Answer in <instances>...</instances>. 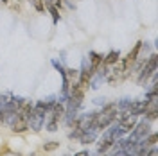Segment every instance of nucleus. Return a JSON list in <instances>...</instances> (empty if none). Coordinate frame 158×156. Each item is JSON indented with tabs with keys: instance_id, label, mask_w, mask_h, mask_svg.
<instances>
[{
	"instance_id": "nucleus-2",
	"label": "nucleus",
	"mask_w": 158,
	"mask_h": 156,
	"mask_svg": "<svg viewBox=\"0 0 158 156\" xmlns=\"http://www.w3.org/2000/svg\"><path fill=\"white\" fill-rule=\"evenodd\" d=\"M140 50H142V41H137V43H135V47H133V50H129V54L122 59V65H120L122 72H129V68L135 65V61L138 59Z\"/></svg>"
},
{
	"instance_id": "nucleus-11",
	"label": "nucleus",
	"mask_w": 158,
	"mask_h": 156,
	"mask_svg": "<svg viewBox=\"0 0 158 156\" xmlns=\"http://www.w3.org/2000/svg\"><path fill=\"white\" fill-rule=\"evenodd\" d=\"M32 4H34L36 11H40V13L45 11V0H32Z\"/></svg>"
},
{
	"instance_id": "nucleus-7",
	"label": "nucleus",
	"mask_w": 158,
	"mask_h": 156,
	"mask_svg": "<svg viewBox=\"0 0 158 156\" xmlns=\"http://www.w3.org/2000/svg\"><path fill=\"white\" fill-rule=\"evenodd\" d=\"M27 129H29V120H23V118L16 117L15 124H13V133H23Z\"/></svg>"
},
{
	"instance_id": "nucleus-8",
	"label": "nucleus",
	"mask_w": 158,
	"mask_h": 156,
	"mask_svg": "<svg viewBox=\"0 0 158 156\" xmlns=\"http://www.w3.org/2000/svg\"><path fill=\"white\" fill-rule=\"evenodd\" d=\"M148 135H149V124H148V122L140 124V126H138L137 129L133 131V137H135V138H138V140H140V138L144 140V138L148 137Z\"/></svg>"
},
{
	"instance_id": "nucleus-1",
	"label": "nucleus",
	"mask_w": 158,
	"mask_h": 156,
	"mask_svg": "<svg viewBox=\"0 0 158 156\" xmlns=\"http://www.w3.org/2000/svg\"><path fill=\"white\" fill-rule=\"evenodd\" d=\"M155 72H156V54H153V56L144 63V67L140 68V74H138V83H140V84L148 83L149 77H151Z\"/></svg>"
},
{
	"instance_id": "nucleus-6",
	"label": "nucleus",
	"mask_w": 158,
	"mask_h": 156,
	"mask_svg": "<svg viewBox=\"0 0 158 156\" xmlns=\"http://www.w3.org/2000/svg\"><path fill=\"white\" fill-rule=\"evenodd\" d=\"M115 146V135L113 133H108V135H104V138L101 140V144H99V153H106L108 149Z\"/></svg>"
},
{
	"instance_id": "nucleus-3",
	"label": "nucleus",
	"mask_w": 158,
	"mask_h": 156,
	"mask_svg": "<svg viewBox=\"0 0 158 156\" xmlns=\"http://www.w3.org/2000/svg\"><path fill=\"white\" fill-rule=\"evenodd\" d=\"M50 109H52V115H50V120H52V122H59V120L63 118V115L67 113V108L63 106L61 102H54Z\"/></svg>"
},
{
	"instance_id": "nucleus-10",
	"label": "nucleus",
	"mask_w": 158,
	"mask_h": 156,
	"mask_svg": "<svg viewBox=\"0 0 158 156\" xmlns=\"http://www.w3.org/2000/svg\"><path fill=\"white\" fill-rule=\"evenodd\" d=\"M117 109H118V106L115 104V102H110V104H106V106L102 108V115H106V117H111V118H117L115 115H117Z\"/></svg>"
},
{
	"instance_id": "nucleus-4",
	"label": "nucleus",
	"mask_w": 158,
	"mask_h": 156,
	"mask_svg": "<svg viewBox=\"0 0 158 156\" xmlns=\"http://www.w3.org/2000/svg\"><path fill=\"white\" fill-rule=\"evenodd\" d=\"M88 65H90V74L94 76V74L99 70V67L102 65V56H101V54H97V52H90Z\"/></svg>"
},
{
	"instance_id": "nucleus-14",
	"label": "nucleus",
	"mask_w": 158,
	"mask_h": 156,
	"mask_svg": "<svg viewBox=\"0 0 158 156\" xmlns=\"http://www.w3.org/2000/svg\"><path fill=\"white\" fill-rule=\"evenodd\" d=\"M74 156H88V151H81V153H77V154H74Z\"/></svg>"
},
{
	"instance_id": "nucleus-5",
	"label": "nucleus",
	"mask_w": 158,
	"mask_h": 156,
	"mask_svg": "<svg viewBox=\"0 0 158 156\" xmlns=\"http://www.w3.org/2000/svg\"><path fill=\"white\" fill-rule=\"evenodd\" d=\"M137 126V118H135V115H126L124 118H120L118 120V127L122 129V131H131L133 127Z\"/></svg>"
},
{
	"instance_id": "nucleus-13",
	"label": "nucleus",
	"mask_w": 158,
	"mask_h": 156,
	"mask_svg": "<svg viewBox=\"0 0 158 156\" xmlns=\"http://www.w3.org/2000/svg\"><path fill=\"white\" fill-rule=\"evenodd\" d=\"M47 129H49V131H56V129H58V122H52V120H49Z\"/></svg>"
},
{
	"instance_id": "nucleus-9",
	"label": "nucleus",
	"mask_w": 158,
	"mask_h": 156,
	"mask_svg": "<svg viewBox=\"0 0 158 156\" xmlns=\"http://www.w3.org/2000/svg\"><path fill=\"white\" fill-rule=\"evenodd\" d=\"M120 58V54H118V50H111L106 58H102V65L104 67H110V65H115Z\"/></svg>"
},
{
	"instance_id": "nucleus-15",
	"label": "nucleus",
	"mask_w": 158,
	"mask_h": 156,
	"mask_svg": "<svg viewBox=\"0 0 158 156\" xmlns=\"http://www.w3.org/2000/svg\"><path fill=\"white\" fill-rule=\"evenodd\" d=\"M2 2H4V4H7V2H9V0H2Z\"/></svg>"
},
{
	"instance_id": "nucleus-12",
	"label": "nucleus",
	"mask_w": 158,
	"mask_h": 156,
	"mask_svg": "<svg viewBox=\"0 0 158 156\" xmlns=\"http://www.w3.org/2000/svg\"><path fill=\"white\" fill-rule=\"evenodd\" d=\"M58 146H59L58 142H49V144H45V146H43V149H45V151H54Z\"/></svg>"
}]
</instances>
